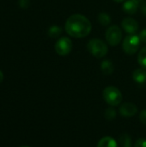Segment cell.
I'll return each mask as SVG.
<instances>
[{"label":"cell","mask_w":146,"mask_h":147,"mask_svg":"<svg viewBox=\"0 0 146 147\" xmlns=\"http://www.w3.org/2000/svg\"><path fill=\"white\" fill-rule=\"evenodd\" d=\"M138 109L135 104L131 102H126L120 108V114L124 117H132L137 114Z\"/></svg>","instance_id":"ba28073f"},{"label":"cell","mask_w":146,"mask_h":147,"mask_svg":"<svg viewBox=\"0 0 146 147\" xmlns=\"http://www.w3.org/2000/svg\"><path fill=\"white\" fill-rule=\"evenodd\" d=\"M140 39L136 34H131L126 36L123 41V50L126 53L132 55L134 54L140 46Z\"/></svg>","instance_id":"277c9868"},{"label":"cell","mask_w":146,"mask_h":147,"mask_svg":"<svg viewBox=\"0 0 146 147\" xmlns=\"http://www.w3.org/2000/svg\"><path fill=\"white\" fill-rule=\"evenodd\" d=\"M139 9L138 0H126L123 3V10L128 15H133Z\"/></svg>","instance_id":"9c48e42d"},{"label":"cell","mask_w":146,"mask_h":147,"mask_svg":"<svg viewBox=\"0 0 146 147\" xmlns=\"http://www.w3.org/2000/svg\"><path fill=\"white\" fill-rule=\"evenodd\" d=\"M89 52L96 58H102L108 53V46L99 39H93L87 44Z\"/></svg>","instance_id":"3957f363"},{"label":"cell","mask_w":146,"mask_h":147,"mask_svg":"<svg viewBox=\"0 0 146 147\" xmlns=\"http://www.w3.org/2000/svg\"><path fill=\"white\" fill-rule=\"evenodd\" d=\"M101 69H102V72L105 75H110V74L113 73L114 66V64L112 63V61H110L108 59H106V60H103L102 62Z\"/></svg>","instance_id":"7c38bea8"},{"label":"cell","mask_w":146,"mask_h":147,"mask_svg":"<svg viewBox=\"0 0 146 147\" xmlns=\"http://www.w3.org/2000/svg\"><path fill=\"white\" fill-rule=\"evenodd\" d=\"M104 115H105V118L108 121H113L116 116V111L113 107H109L105 110Z\"/></svg>","instance_id":"e0dca14e"},{"label":"cell","mask_w":146,"mask_h":147,"mask_svg":"<svg viewBox=\"0 0 146 147\" xmlns=\"http://www.w3.org/2000/svg\"><path fill=\"white\" fill-rule=\"evenodd\" d=\"M139 39H140V40H141L142 42L146 43V29H143V30L139 33Z\"/></svg>","instance_id":"44dd1931"},{"label":"cell","mask_w":146,"mask_h":147,"mask_svg":"<svg viewBox=\"0 0 146 147\" xmlns=\"http://www.w3.org/2000/svg\"><path fill=\"white\" fill-rule=\"evenodd\" d=\"M133 78L136 83L139 84H144L146 81V71L144 68L136 69L133 73Z\"/></svg>","instance_id":"30bf717a"},{"label":"cell","mask_w":146,"mask_h":147,"mask_svg":"<svg viewBox=\"0 0 146 147\" xmlns=\"http://www.w3.org/2000/svg\"><path fill=\"white\" fill-rule=\"evenodd\" d=\"M139 119H140V121L146 125V109L145 110H142L140 112V115H139Z\"/></svg>","instance_id":"ffe728a7"},{"label":"cell","mask_w":146,"mask_h":147,"mask_svg":"<svg viewBox=\"0 0 146 147\" xmlns=\"http://www.w3.org/2000/svg\"><path fill=\"white\" fill-rule=\"evenodd\" d=\"M97 19H98V22L103 26L108 25L110 23V21H111L109 15L107 13H100L97 16Z\"/></svg>","instance_id":"5bb4252c"},{"label":"cell","mask_w":146,"mask_h":147,"mask_svg":"<svg viewBox=\"0 0 146 147\" xmlns=\"http://www.w3.org/2000/svg\"><path fill=\"white\" fill-rule=\"evenodd\" d=\"M72 48V42L67 37H62L55 44V51L60 56H65L69 54Z\"/></svg>","instance_id":"8992f818"},{"label":"cell","mask_w":146,"mask_h":147,"mask_svg":"<svg viewBox=\"0 0 146 147\" xmlns=\"http://www.w3.org/2000/svg\"><path fill=\"white\" fill-rule=\"evenodd\" d=\"M134 147H146V140L139 139L136 141Z\"/></svg>","instance_id":"d6986e66"},{"label":"cell","mask_w":146,"mask_h":147,"mask_svg":"<svg viewBox=\"0 0 146 147\" xmlns=\"http://www.w3.org/2000/svg\"><path fill=\"white\" fill-rule=\"evenodd\" d=\"M106 40L108 43L111 46L118 45L122 40L121 29L116 25L109 27L106 31Z\"/></svg>","instance_id":"5b68a950"},{"label":"cell","mask_w":146,"mask_h":147,"mask_svg":"<svg viewBox=\"0 0 146 147\" xmlns=\"http://www.w3.org/2000/svg\"><path fill=\"white\" fill-rule=\"evenodd\" d=\"M96 147H118V145L114 139L108 136L101 139Z\"/></svg>","instance_id":"8fae6325"},{"label":"cell","mask_w":146,"mask_h":147,"mask_svg":"<svg viewBox=\"0 0 146 147\" xmlns=\"http://www.w3.org/2000/svg\"><path fill=\"white\" fill-rule=\"evenodd\" d=\"M114 2H117V3H121V2H123L124 0H114Z\"/></svg>","instance_id":"cb8c5ba5"},{"label":"cell","mask_w":146,"mask_h":147,"mask_svg":"<svg viewBox=\"0 0 146 147\" xmlns=\"http://www.w3.org/2000/svg\"><path fill=\"white\" fill-rule=\"evenodd\" d=\"M62 33V29L59 26H52L48 30V34L52 38H57L59 37Z\"/></svg>","instance_id":"9a60e30c"},{"label":"cell","mask_w":146,"mask_h":147,"mask_svg":"<svg viewBox=\"0 0 146 147\" xmlns=\"http://www.w3.org/2000/svg\"><path fill=\"white\" fill-rule=\"evenodd\" d=\"M138 61L142 68L146 69V47L140 50L138 56Z\"/></svg>","instance_id":"4fadbf2b"},{"label":"cell","mask_w":146,"mask_h":147,"mask_svg":"<svg viewBox=\"0 0 146 147\" xmlns=\"http://www.w3.org/2000/svg\"><path fill=\"white\" fill-rule=\"evenodd\" d=\"M122 28L129 34H135L139 29V23L133 18L126 17L122 21Z\"/></svg>","instance_id":"52a82bcc"},{"label":"cell","mask_w":146,"mask_h":147,"mask_svg":"<svg viewBox=\"0 0 146 147\" xmlns=\"http://www.w3.org/2000/svg\"><path fill=\"white\" fill-rule=\"evenodd\" d=\"M138 1H142V0H138Z\"/></svg>","instance_id":"484cf974"},{"label":"cell","mask_w":146,"mask_h":147,"mask_svg":"<svg viewBox=\"0 0 146 147\" xmlns=\"http://www.w3.org/2000/svg\"><path fill=\"white\" fill-rule=\"evenodd\" d=\"M141 10H142V13H143L144 15H145L146 16V3H144L142 4Z\"/></svg>","instance_id":"7402d4cb"},{"label":"cell","mask_w":146,"mask_h":147,"mask_svg":"<svg viewBox=\"0 0 146 147\" xmlns=\"http://www.w3.org/2000/svg\"><path fill=\"white\" fill-rule=\"evenodd\" d=\"M18 4L22 9H28L30 5V1L29 0H19Z\"/></svg>","instance_id":"ac0fdd59"},{"label":"cell","mask_w":146,"mask_h":147,"mask_svg":"<svg viewBox=\"0 0 146 147\" xmlns=\"http://www.w3.org/2000/svg\"><path fill=\"white\" fill-rule=\"evenodd\" d=\"M3 80V72L0 71V84L2 83Z\"/></svg>","instance_id":"603a6c76"},{"label":"cell","mask_w":146,"mask_h":147,"mask_svg":"<svg viewBox=\"0 0 146 147\" xmlns=\"http://www.w3.org/2000/svg\"><path fill=\"white\" fill-rule=\"evenodd\" d=\"M120 144L123 147H132V139L126 134H122L120 136Z\"/></svg>","instance_id":"2e32d148"},{"label":"cell","mask_w":146,"mask_h":147,"mask_svg":"<svg viewBox=\"0 0 146 147\" xmlns=\"http://www.w3.org/2000/svg\"><path fill=\"white\" fill-rule=\"evenodd\" d=\"M65 28L66 33L71 36L83 38L90 33L91 23L86 16L80 14H74L66 20Z\"/></svg>","instance_id":"6da1fadb"},{"label":"cell","mask_w":146,"mask_h":147,"mask_svg":"<svg viewBox=\"0 0 146 147\" xmlns=\"http://www.w3.org/2000/svg\"><path fill=\"white\" fill-rule=\"evenodd\" d=\"M102 96L105 102L112 107L120 104L123 99L120 90L114 86H108L105 88Z\"/></svg>","instance_id":"7a4b0ae2"},{"label":"cell","mask_w":146,"mask_h":147,"mask_svg":"<svg viewBox=\"0 0 146 147\" xmlns=\"http://www.w3.org/2000/svg\"><path fill=\"white\" fill-rule=\"evenodd\" d=\"M21 147H29V146H21Z\"/></svg>","instance_id":"d4e9b609"}]
</instances>
